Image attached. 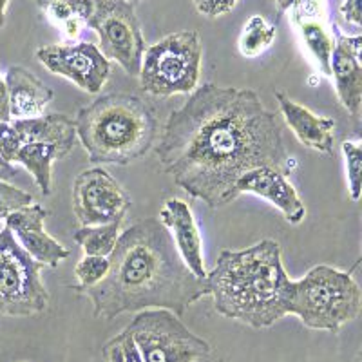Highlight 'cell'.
<instances>
[{
	"label": "cell",
	"instance_id": "cell-21",
	"mask_svg": "<svg viewBox=\"0 0 362 362\" xmlns=\"http://www.w3.org/2000/svg\"><path fill=\"white\" fill-rule=\"evenodd\" d=\"M66 158L64 151L47 144H24L17 154L15 163H21L33 176L35 183L44 196L51 194L53 181V163Z\"/></svg>",
	"mask_w": 362,
	"mask_h": 362
},
{
	"label": "cell",
	"instance_id": "cell-32",
	"mask_svg": "<svg viewBox=\"0 0 362 362\" xmlns=\"http://www.w3.org/2000/svg\"><path fill=\"white\" fill-rule=\"evenodd\" d=\"M15 176H17V169L11 163H8V161L0 158V181H8Z\"/></svg>",
	"mask_w": 362,
	"mask_h": 362
},
{
	"label": "cell",
	"instance_id": "cell-9",
	"mask_svg": "<svg viewBox=\"0 0 362 362\" xmlns=\"http://www.w3.org/2000/svg\"><path fill=\"white\" fill-rule=\"evenodd\" d=\"M87 28L95 29L100 40L98 49L109 62H116L127 74L138 76L147 45L131 2L96 0Z\"/></svg>",
	"mask_w": 362,
	"mask_h": 362
},
{
	"label": "cell",
	"instance_id": "cell-16",
	"mask_svg": "<svg viewBox=\"0 0 362 362\" xmlns=\"http://www.w3.org/2000/svg\"><path fill=\"white\" fill-rule=\"evenodd\" d=\"M158 221L167 228L177 254L198 279H205L206 268L203 257V241L192 210L185 202L170 198L165 202Z\"/></svg>",
	"mask_w": 362,
	"mask_h": 362
},
{
	"label": "cell",
	"instance_id": "cell-31",
	"mask_svg": "<svg viewBox=\"0 0 362 362\" xmlns=\"http://www.w3.org/2000/svg\"><path fill=\"white\" fill-rule=\"evenodd\" d=\"M9 102L8 89H6L4 78L0 76V122H9Z\"/></svg>",
	"mask_w": 362,
	"mask_h": 362
},
{
	"label": "cell",
	"instance_id": "cell-20",
	"mask_svg": "<svg viewBox=\"0 0 362 362\" xmlns=\"http://www.w3.org/2000/svg\"><path fill=\"white\" fill-rule=\"evenodd\" d=\"M37 4L54 28L76 40L93 17L96 0H37Z\"/></svg>",
	"mask_w": 362,
	"mask_h": 362
},
{
	"label": "cell",
	"instance_id": "cell-24",
	"mask_svg": "<svg viewBox=\"0 0 362 362\" xmlns=\"http://www.w3.org/2000/svg\"><path fill=\"white\" fill-rule=\"evenodd\" d=\"M109 259L107 257H100V255H83L82 259L74 267V277L78 283L69 286L73 292L83 293L86 290L93 288L103 277L107 276Z\"/></svg>",
	"mask_w": 362,
	"mask_h": 362
},
{
	"label": "cell",
	"instance_id": "cell-17",
	"mask_svg": "<svg viewBox=\"0 0 362 362\" xmlns=\"http://www.w3.org/2000/svg\"><path fill=\"white\" fill-rule=\"evenodd\" d=\"M276 100L284 122L300 144L321 154H328V156L334 154V119L313 115L310 109L290 100V96H286L284 93H276Z\"/></svg>",
	"mask_w": 362,
	"mask_h": 362
},
{
	"label": "cell",
	"instance_id": "cell-6",
	"mask_svg": "<svg viewBox=\"0 0 362 362\" xmlns=\"http://www.w3.org/2000/svg\"><path fill=\"white\" fill-rule=\"evenodd\" d=\"M202 66V37L198 31L187 29L148 45L141 58L138 78L145 93L160 98L192 95L198 89Z\"/></svg>",
	"mask_w": 362,
	"mask_h": 362
},
{
	"label": "cell",
	"instance_id": "cell-25",
	"mask_svg": "<svg viewBox=\"0 0 362 362\" xmlns=\"http://www.w3.org/2000/svg\"><path fill=\"white\" fill-rule=\"evenodd\" d=\"M342 154L346 161V176L350 185V198L357 202L362 190V148L357 141H344Z\"/></svg>",
	"mask_w": 362,
	"mask_h": 362
},
{
	"label": "cell",
	"instance_id": "cell-2",
	"mask_svg": "<svg viewBox=\"0 0 362 362\" xmlns=\"http://www.w3.org/2000/svg\"><path fill=\"white\" fill-rule=\"evenodd\" d=\"M107 259V276L83 292L96 319L111 321L144 310H169L181 317L209 296L206 281L187 268L158 218L141 219L122 232Z\"/></svg>",
	"mask_w": 362,
	"mask_h": 362
},
{
	"label": "cell",
	"instance_id": "cell-13",
	"mask_svg": "<svg viewBox=\"0 0 362 362\" xmlns=\"http://www.w3.org/2000/svg\"><path fill=\"white\" fill-rule=\"evenodd\" d=\"M45 218H47V210L42 205L31 203L29 206L11 212L6 218V226L11 230L17 243L35 261L44 267L57 268L69 257V250L45 232Z\"/></svg>",
	"mask_w": 362,
	"mask_h": 362
},
{
	"label": "cell",
	"instance_id": "cell-5",
	"mask_svg": "<svg viewBox=\"0 0 362 362\" xmlns=\"http://www.w3.org/2000/svg\"><path fill=\"white\" fill-rule=\"evenodd\" d=\"M361 310L362 292L350 272L317 264L303 279L293 281L290 313L306 328L337 334L361 315Z\"/></svg>",
	"mask_w": 362,
	"mask_h": 362
},
{
	"label": "cell",
	"instance_id": "cell-14",
	"mask_svg": "<svg viewBox=\"0 0 362 362\" xmlns=\"http://www.w3.org/2000/svg\"><path fill=\"white\" fill-rule=\"evenodd\" d=\"M362 37L344 35L335 25V47L329 58V76L337 98L350 115L358 116L362 105Z\"/></svg>",
	"mask_w": 362,
	"mask_h": 362
},
{
	"label": "cell",
	"instance_id": "cell-8",
	"mask_svg": "<svg viewBox=\"0 0 362 362\" xmlns=\"http://www.w3.org/2000/svg\"><path fill=\"white\" fill-rule=\"evenodd\" d=\"M42 268L4 226L0 230V315L31 317L44 312L49 293Z\"/></svg>",
	"mask_w": 362,
	"mask_h": 362
},
{
	"label": "cell",
	"instance_id": "cell-11",
	"mask_svg": "<svg viewBox=\"0 0 362 362\" xmlns=\"http://www.w3.org/2000/svg\"><path fill=\"white\" fill-rule=\"evenodd\" d=\"M37 58L45 69L71 80L90 95L100 93L111 76V62L93 42L42 45Z\"/></svg>",
	"mask_w": 362,
	"mask_h": 362
},
{
	"label": "cell",
	"instance_id": "cell-29",
	"mask_svg": "<svg viewBox=\"0 0 362 362\" xmlns=\"http://www.w3.org/2000/svg\"><path fill=\"white\" fill-rule=\"evenodd\" d=\"M194 8L209 18L221 17L235 8L238 0H192Z\"/></svg>",
	"mask_w": 362,
	"mask_h": 362
},
{
	"label": "cell",
	"instance_id": "cell-15",
	"mask_svg": "<svg viewBox=\"0 0 362 362\" xmlns=\"http://www.w3.org/2000/svg\"><path fill=\"white\" fill-rule=\"evenodd\" d=\"M235 190L238 194H254L270 202L292 225H299L306 216L305 203L299 198L296 187L290 183L288 176L272 167L248 170L239 177Z\"/></svg>",
	"mask_w": 362,
	"mask_h": 362
},
{
	"label": "cell",
	"instance_id": "cell-26",
	"mask_svg": "<svg viewBox=\"0 0 362 362\" xmlns=\"http://www.w3.org/2000/svg\"><path fill=\"white\" fill-rule=\"evenodd\" d=\"M102 357L105 362H144L127 329L105 342L102 348Z\"/></svg>",
	"mask_w": 362,
	"mask_h": 362
},
{
	"label": "cell",
	"instance_id": "cell-3",
	"mask_svg": "<svg viewBox=\"0 0 362 362\" xmlns=\"http://www.w3.org/2000/svg\"><path fill=\"white\" fill-rule=\"evenodd\" d=\"M205 281L216 312L226 319L263 329L290 315L293 279L274 239L243 250H223Z\"/></svg>",
	"mask_w": 362,
	"mask_h": 362
},
{
	"label": "cell",
	"instance_id": "cell-18",
	"mask_svg": "<svg viewBox=\"0 0 362 362\" xmlns=\"http://www.w3.org/2000/svg\"><path fill=\"white\" fill-rule=\"evenodd\" d=\"M4 82L8 89L9 118L25 119L45 115V109L54 98L53 89L25 67H9Z\"/></svg>",
	"mask_w": 362,
	"mask_h": 362
},
{
	"label": "cell",
	"instance_id": "cell-7",
	"mask_svg": "<svg viewBox=\"0 0 362 362\" xmlns=\"http://www.w3.org/2000/svg\"><path fill=\"white\" fill-rule=\"evenodd\" d=\"M144 362H212V346L169 310L138 312L125 328Z\"/></svg>",
	"mask_w": 362,
	"mask_h": 362
},
{
	"label": "cell",
	"instance_id": "cell-10",
	"mask_svg": "<svg viewBox=\"0 0 362 362\" xmlns=\"http://www.w3.org/2000/svg\"><path fill=\"white\" fill-rule=\"evenodd\" d=\"M131 198L102 167H93L74 177L73 212L82 226L107 225L124 219Z\"/></svg>",
	"mask_w": 362,
	"mask_h": 362
},
{
	"label": "cell",
	"instance_id": "cell-23",
	"mask_svg": "<svg viewBox=\"0 0 362 362\" xmlns=\"http://www.w3.org/2000/svg\"><path fill=\"white\" fill-rule=\"evenodd\" d=\"M276 40V24H270L261 15H254L241 29L238 47L239 53L247 58H255L263 54Z\"/></svg>",
	"mask_w": 362,
	"mask_h": 362
},
{
	"label": "cell",
	"instance_id": "cell-34",
	"mask_svg": "<svg viewBox=\"0 0 362 362\" xmlns=\"http://www.w3.org/2000/svg\"><path fill=\"white\" fill-rule=\"evenodd\" d=\"M125 2H131L132 4V2H138V0H125Z\"/></svg>",
	"mask_w": 362,
	"mask_h": 362
},
{
	"label": "cell",
	"instance_id": "cell-1",
	"mask_svg": "<svg viewBox=\"0 0 362 362\" xmlns=\"http://www.w3.org/2000/svg\"><path fill=\"white\" fill-rule=\"evenodd\" d=\"M156 156L180 189L210 209L234 202L239 177L257 167L292 174L276 112L254 89L205 83L169 115Z\"/></svg>",
	"mask_w": 362,
	"mask_h": 362
},
{
	"label": "cell",
	"instance_id": "cell-27",
	"mask_svg": "<svg viewBox=\"0 0 362 362\" xmlns=\"http://www.w3.org/2000/svg\"><path fill=\"white\" fill-rule=\"evenodd\" d=\"M33 203V196L8 181H0V219H6L11 212Z\"/></svg>",
	"mask_w": 362,
	"mask_h": 362
},
{
	"label": "cell",
	"instance_id": "cell-19",
	"mask_svg": "<svg viewBox=\"0 0 362 362\" xmlns=\"http://www.w3.org/2000/svg\"><path fill=\"white\" fill-rule=\"evenodd\" d=\"M13 127L21 136L22 145L24 144H47L54 145L64 154H69L76 141V129L74 119L62 112H51L42 115L37 118L15 119Z\"/></svg>",
	"mask_w": 362,
	"mask_h": 362
},
{
	"label": "cell",
	"instance_id": "cell-28",
	"mask_svg": "<svg viewBox=\"0 0 362 362\" xmlns=\"http://www.w3.org/2000/svg\"><path fill=\"white\" fill-rule=\"evenodd\" d=\"M21 147V136L11 122H0V158L8 163H15Z\"/></svg>",
	"mask_w": 362,
	"mask_h": 362
},
{
	"label": "cell",
	"instance_id": "cell-33",
	"mask_svg": "<svg viewBox=\"0 0 362 362\" xmlns=\"http://www.w3.org/2000/svg\"><path fill=\"white\" fill-rule=\"evenodd\" d=\"M9 0H0V28L4 25L6 22V8H8Z\"/></svg>",
	"mask_w": 362,
	"mask_h": 362
},
{
	"label": "cell",
	"instance_id": "cell-4",
	"mask_svg": "<svg viewBox=\"0 0 362 362\" xmlns=\"http://www.w3.org/2000/svg\"><path fill=\"white\" fill-rule=\"evenodd\" d=\"M76 138L90 163L129 165L154 147L158 138L156 112L140 96L109 93L80 109L74 118Z\"/></svg>",
	"mask_w": 362,
	"mask_h": 362
},
{
	"label": "cell",
	"instance_id": "cell-30",
	"mask_svg": "<svg viewBox=\"0 0 362 362\" xmlns=\"http://www.w3.org/2000/svg\"><path fill=\"white\" fill-rule=\"evenodd\" d=\"M341 17L344 18L348 24H351L354 28H361L362 24V9H361V0H344L339 8Z\"/></svg>",
	"mask_w": 362,
	"mask_h": 362
},
{
	"label": "cell",
	"instance_id": "cell-12",
	"mask_svg": "<svg viewBox=\"0 0 362 362\" xmlns=\"http://www.w3.org/2000/svg\"><path fill=\"white\" fill-rule=\"evenodd\" d=\"M290 18L322 74L329 76V58L335 47V25L329 0H290Z\"/></svg>",
	"mask_w": 362,
	"mask_h": 362
},
{
	"label": "cell",
	"instance_id": "cell-22",
	"mask_svg": "<svg viewBox=\"0 0 362 362\" xmlns=\"http://www.w3.org/2000/svg\"><path fill=\"white\" fill-rule=\"evenodd\" d=\"M124 219L107 223V225L95 226H80L74 232V241L82 247L86 255H100V257H109L115 250V245L118 241L119 226Z\"/></svg>",
	"mask_w": 362,
	"mask_h": 362
}]
</instances>
